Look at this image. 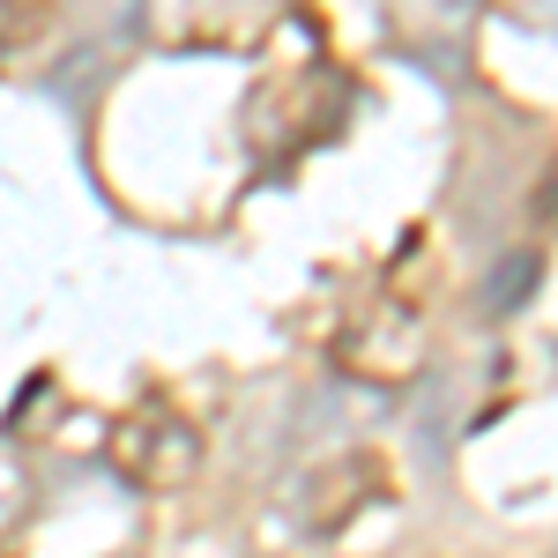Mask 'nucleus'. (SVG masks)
I'll use <instances>...</instances> for the list:
<instances>
[{"mask_svg":"<svg viewBox=\"0 0 558 558\" xmlns=\"http://www.w3.org/2000/svg\"><path fill=\"white\" fill-rule=\"evenodd\" d=\"M194 462H202V439L179 425V417H157V410H149V417H134V425L120 432V470H128L134 484H157V492H165V484H179Z\"/></svg>","mask_w":558,"mask_h":558,"instance_id":"nucleus-1","label":"nucleus"},{"mask_svg":"<svg viewBox=\"0 0 558 558\" xmlns=\"http://www.w3.org/2000/svg\"><path fill=\"white\" fill-rule=\"evenodd\" d=\"M536 283H544V254H529V246H514L507 260H492V276H484V313H521V305L536 299Z\"/></svg>","mask_w":558,"mask_h":558,"instance_id":"nucleus-2","label":"nucleus"},{"mask_svg":"<svg viewBox=\"0 0 558 558\" xmlns=\"http://www.w3.org/2000/svg\"><path fill=\"white\" fill-rule=\"evenodd\" d=\"M544 216H558V186H544Z\"/></svg>","mask_w":558,"mask_h":558,"instance_id":"nucleus-3","label":"nucleus"},{"mask_svg":"<svg viewBox=\"0 0 558 558\" xmlns=\"http://www.w3.org/2000/svg\"><path fill=\"white\" fill-rule=\"evenodd\" d=\"M551 558H558V551H551Z\"/></svg>","mask_w":558,"mask_h":558,"instance_id":"nucleus-4","label":"nucleus"}]
</instances>
